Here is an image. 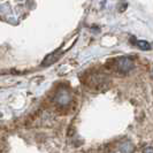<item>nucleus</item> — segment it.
<instances>
[{
	"label": "nucleus",
	"mask_w": 153,
	"mask_h": 153,
	"mask_svg": "<svg viewBox=\"0 0 153 153\" xmlns=\"http://www.w3.org/2000/svg\"><path fill=\"white\" fill-rule=\"evenodd\" d=\"M115 68L119 73H129L131 69L134 68V61L129 56H121V58H117L115 60Z\"/></svg>",
	"instance_id": "1"
},
{
	"label": "nucleus",
	"mask_w": 153,
	"mask_h": 153,
	"mask_svg": "<svg viewBox=\"0 0 153 153\" xmlns=\"http://www.w3.org/2000/svg\"><path fill=\"white\" fill-rule=\"evenodd\" d=\"M142 153H153V147L152 146H146Z\"/></svg>",
	"instance_id": "5"
},
{
	"label": "nucleus",
	"mask_w": 153,
	"mask_h": 153,
	"mask_svg": "<svg viewBox=\"0 0 153 153\" xmlns=\"http://www.w3.org/2000/svg\"><path fill=\"white\" fill-rule=\"evenodd\" d=\"M136 46H137L138 48H140V50H144V51H149V50H151V45L145 42V40H136Z\"/></svg>",
	"instance_id": "4"
},
{
	"label": "nucleus",
	"mask_w": 153,
	"mask_h": 153,
	"mask_svg": "<svg viewBox=\"0 0 153 153\" xmlns=\"http://www.w3.org/2000/svg\"><path fill=\"white\" fill-rule=\"evenodd\" d=\"M152 75H153V70H152Z\"/></svg>",
	"instance_id": "6"
},
{
	"label": "nucleus",
	"mask_w": 153,
	"mask_h": 153,
	"mask_svg": "<svg viewBox=\"0 0 153 153\" xmlns=\"http://www.w3.org/2000/svg\"><path fill=\"white\" fill-rule=\"evenodd\" d=\"M107 82L106 77L100 75V74H94V75H91L90 78H89V83L91 85H93V88H99V86H102Z\"/></svg>",
	"instance_id": "3"
},
{
	"label": "nucleus",
	"mask_w": 153,
	"mask_h": 153,
	"mask_svg": "<svg viewBox=\"0 0 153 153\" xmlns=\"http://www.w3.org/2000/svg\"><path fill=\"white\" fill-rule=\"evenodd\" d=\"M54 101L59 105V106H67L69 102L71 101V94L68 90L63 89V90H60V91L56 93L55 98H54Z\"/></svg>",
	"instance_id": "2"
}]
</instances>
